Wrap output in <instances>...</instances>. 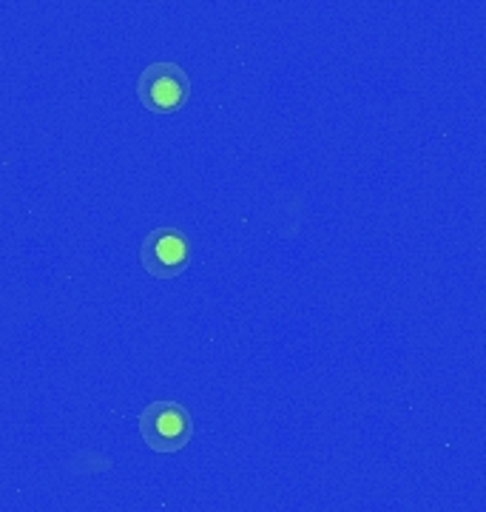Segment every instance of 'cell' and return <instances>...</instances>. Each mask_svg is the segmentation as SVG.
<instances>
[{
    "label": "cell",
    "instance_id": "1",
    "mask_svg": "<svg viewBox=\"0 0 486 512\" xmlns=\"http://www.w3.org/2000/svg\"><path fill=\"white\" fill-rule=\"evenodd\" d=\"M140 436L154 453H180L194 439V419L185 404L151 402L140 413Z\"/></svg>",
    "mask_w": 486,
    "mask_h": 512
},
{
    "label": "cell",
    "instance_id": "2",
    "mask_svg": "<svg viewBox=\"0 0 486 512\" xmlns=\"http://www.w3.org/2000/svg\"><path fill=\"white\" fill-rule=\"evenodd\" d=\"M137 100L151 114H177L191 100V77L177 63H151L137 77Z\"/></svg>",
    "mask_w": 486,
    "mask_h": 512
},
{
    "label": "cell",
    "instance_id": "3",
    "mask_svg": "<svg viewBox=\"0 0 486 512\" xmlns=\"http://www.w3.org/2000/svg\"><path fill=\"white\" fill-rule=\"evenodd\" d=\"M191 239L180 228H154L140 242V262L154 279H174L191 265Z\"/></svg>",
    "mask_w": 486,
    "mask_h": 512
}]
</instances>
